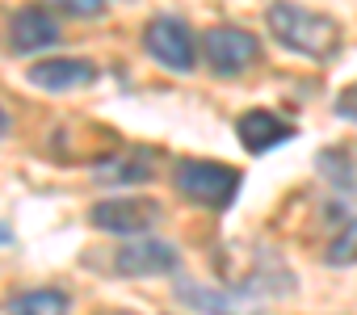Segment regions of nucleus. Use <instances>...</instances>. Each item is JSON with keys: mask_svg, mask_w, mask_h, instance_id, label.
Listing matches in <instances>:
<instances>
[{"mask_svg": "<svg viewBox=\"0 0 357 315\" xmlns=\"http://www.w3.org/2000/svg\"><path fill=\"white\" fill-rule=\"evenodd\" d=\"M265 22H269L273 38L282 47H290V51H298L307 59H328L336 51V38H340V30H336L332 17L298 9V5H273Z\"/></svg>", "mask_w": 357, "mask_h": 315, "instance_id": "f257e3e1", "label": "nucleus"}, {"mask_svg": "<svg viewBox=\"0 0 357 315\" xmlns=\"http://www.w3.org/2000/svg\"><path fill=\"white\" fill-rule=\"evenodd\" d=\"M176 190L206 210H227L240 194V169L219 160H181L176 164Z\"/></svg>", "mask_w": 357, "mask_h": 315, "instance_id": "f03ea898", "label": "nucleus"}, {"mask_svg": "<svg viewBox=\"0 0 357 315\" xmlns=\"http://www.w3.org/2000/svg\"><path fill=\"white\" fill-rule=\"evenodd\" d=\"M143 47L168 72H190L194 68V34H190V26L181 17H168V13L151 17L143 26Z\"/></svg>", "mask_w": 357, "mask_h": 315, "instance_id": "7ed1b4c3", "label": "nucleus"}, {"mask_svg": "<svg viewBox=\"0 0 357 315\" xmlns=\"http://www.w3.org/2000/svg\"><path fill=\"white\" fill-rule=\"evenodd\" d=\"M176 294H181L190 307L206 311V315H265V298L261 290H215V286H202V282H176Z\"/></svg>", "mask_w": 357, "mask_h": 315, "instance_id": "20e7f679", "label": "nucleus"}, {"mask_svg": "<svg viewBox=\"0 0 357 315\" xmlns=\"http://www.w3.org/2000/svg\"><path fill=\"white\" fill-rule=\"evenodd\" d=\"M257 51H261L257 38L240 26H215V30L202 34V55L219 76H240L257 59Z\"/></svg>", "mask_w": 357, "mask_h": 315, "instance_id": "39448f33", "label": "nucleus"}, {"mask_svg": "<svg viewBox=\"0 0 357 315\" xmlns=\"http://www.w3.org/2000/svg\"><path fill=\"white\" fill-rule=\"evenodd\" d=\"M155 223H160V202L151 198H109L93 206V227L114 236H139Z\"/></svg>", "mask_w": 357, "mask_h": 315, "instance_id": "423d86ee", "label": "nucleus"}, {"mask_svg": "<svg viewBox=\"0 0 357 315\" xmlns=\"http://www.w3.org/2000/svg\"><path fill=\"white\" fill-rule=\"evenodd\" d=\"M176 265H181V252L168 240H126L114 256V269L122 277H155V273H172Z\"/></svg>", "mask_w": 357, "mask_h": 315, "instance_id": "0eeeda50", "label": "nucleus"}, {"mask_svg": "<svg viewBox=\"0 0 357 315\" xmlns=\"http://www.w3.org/2000/svg\"><path fill=\"white\" fill-rule=\"evenodd\" d=\"M97 80V63L89 59H43L30 68V84L47 89V93H72Z\"/></svg>", "mask_w": 357, "mask_h": 315, "instance_id": "6e6552de", "label": "nucleus"}, {"mask_svg": "<svg viewBox=\"0 0 357 315\" xmlns=\"http://www.w3.org/2000/svg\"><path fill=\"white\" fill-rule=\"evenodd\" d=\"M236 130H240V143H244L252 155H261V151L282 147L286 139H294V122L278 118L273 109H252V114H244Z\"/></svg>", "mask_w": 357, "mask_h": 315, "instance_id": "1a4fd4ad", "label": "nucleus"}, {"mask_svg": "<svg viewBox=\"0 0 357 315\" xmlns=\"http://www.w3.org/2000/svg\"><path fill=\"white\" fill-rule=\"evenodd\" d=\"M9 43L22 55L26 51H47V47L59 43V26H55V17L47 9H22L13 17V26H9Z\"/></svg>", "mask_w": 357, "mask_h": 315, "instance_id": "9d476101", "label": "nucleus"}, {"mask_svg": "<svg viewBox=\"0 0 357 315\" xmlns=\"http://www.w3.org/2000/svg\"><path fill=\"white\" fill-rule=\"evenodd\" d=\"M93 177L105 181V185H135V181H151V164L139 160V155H118V160L97 164Z\"/></svg>", "mask_w": 357, "mask_h": 315, "instance_id": "9b49d317", "label": "nucleus"}, {"mask_svg": "<svg viewBox=\"0 0 357 315\" xmlns=\"http://www.w3.org/2000/svg\"><path fill=\"white\" fill-rule=\"evenodd\" d=\"M9 315H68V294L63 290H30L9 302Z\"/></svg>", "mask_w": 357, "mask_h": 315, "instance_id": "f8f14e48", "label": "nucleus"}, {"mask_svg": "<svg viewBox=\"0 0 357 315\" xmlns=\"http://www.w3.org/2000/svg\"><path fill=\"white\" fill-rule=\"evenodd\" d=\"M319 169H324V177L328 181H336V185H344V190H353L357 185V169H353V160L344 151H319Z\"/></svg>", "mask_w": 357, "mask_h": 315, "instance_id": "ddd939ff", "label": "nucleus"}, {"mask_svg": "<svg viewBox=\"0 0 357 315\" xmlns=\"http://www.w3.org/2000/svg\"><path fill=\"white\" fill-rule=\"evenodd\" d=\"M328 265H357V223H344V231L332 240Z\"/></svg>", "mask_w": 357, "mask_h": 315, "instance_id": "4468645a", "label": "nucleus"}, {"mask_svg": "<svg viewBox=\"0 0 357 315\" xmlns=\"http://www.w3.org/2000/svg\"><path fill=\"white\" fill-rule=\"evenodd\" d=\"M101 9L105 5H97V0H68L63 5V13H72V17H101Z\"/></svg>", "mask_w": 357, "mask_h": 315, "instance_id": "2eb2a0df", "label": "nucleus"}, {"mask_svg": "<svg viewBox=\"0 0 357 315\" xmlns=\"http://www.w3.org/2000/svg\"><path fill=\"white\" fill-rule=\"evenodd\" d=\"M336 114H340V118H349V122H357V84H353V89H344V93L336 97Z\"/></svg>", "mask_w": 357, "mask_h": 315, "instance_id": "dca6fc26", "label": "nucleus"}, {"mask_svg": "<svg viewBox=\"0 0 357 315\" xmlns=\"http://www.w3.org/2000/svg\"><path fill=\"white\" fill-rule=\"evenodd\" d=\"M5 135H9V114L0 109V139H5Z\"/></svg>", "mask_w": 357, "mask_h": 315, "instance_id": "f3484780", "label": "nucleus"}, {"mask_svg": "<svg viewBox=\"0 0 357 315\" xmlns=\"http://www.w3.org/2000/svg\"><path fill=\"white\" fill-rule=\"evenodd\" d=\"M5 236H9V231H5V227H0V244H9V240H5Z\"/></svg>", "mask_w": 357, "mask_h": 315, "instance_id": "a211bd4d", "label": "nucleus"}, {"mask_svg": "<svg viewBox=\"0 0 357 315\" xmlns=\"http://www.w3.org/2000/svg\"><path fill=\"white\" fill-rule=\"evenodd\" d=\"M118 315H126V311H118Z\"/></svg>", "mask_w": 357, "mask_h": 315, "instance_id": "6ab92c4d", "label": "nucleus"}]
</instances>
